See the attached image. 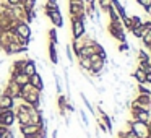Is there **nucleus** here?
Returning <instances> with one entry per match:
<instances>
[{"label": "nucleus", "instance_id": "obj_1", "mask_svg": "<svg viewBox=\"0 0 151 138\" xmlns=\"http://www.w3.org/2000/svg\"><path fill=\"white\" fill-rule=\"evenodd\" d=\"M107 31L115 41H119V42H127V33H125V28L122 24V21H109Z\"/></svg>", "mask_w": 151, "mask_h": 138}, {"label": "nucleus", "instance_id": "obj_2", "mask_svg": "<svg viewBox=\"0 0 151 138\" xmlns=\"http://www.w3.org/2000/svg\"><path fill=\"white\" fill-rule=\"evenodd\" d=\"M130 130L137 135L138 138H150V130H148V124L138 120H130Z\"/></svg>", "mask_w": 151, "mask_h": 138}, {"label": "nucleus", "instance_id": "obj_3", "mask_svg": "<svg viewBox=\"0 0 151 138\" xmlns=\"http://www.w3.org/2000/svg\"><path fill=\"white\" fill-rule=\"evenodd\" d=\"M13 33L20 37H24V39H29L33 36V29H31V24H28L26 21H18L13 26Z\"/></svg>", "mask_w": 151, "mask_h": 138}, {"label": "nucleus", "instance_id": "obj_4", "mask_svg": "<svg viewBox=\"0 0 151 138\" xmlns=\"http://www.w3.org/2000/svg\"><path fill=\"white\" fill-rule=\"evenodd\" d=\"M68 13L72 17H80L85 13V0H68Z\"/></svg>", "mask_w": 151, "mask_h": 138}, {"label": "nucleus", "instance_id": "obj_5", "mask_svg": "<svg viewBox=\"0 0 151 138\" xmlns=\"http://www.w3.org/2000/svg\"><path fill=\"white\" fill-rule=\"evenodd\" d=\"M86 34V23L81 20H78V18L72 17V36L73 39L75 37H81Z\"/></svg>", "mask_w": 151, "mask_h": 138}, {"label": "nucleus", "instance_id": "obj_6", "mask_svg": "<svg viewBox=\"0 0 151 138\" xmlns=\"http://www.w3.org/2000/svg\"><path fill=\"white\" fill-rule=\"evenodd\" d=\"M15 122H17V115H15V111H13V109L0 112V125H2V127L12 128Z\"/></svg>", "mask_w": 151, "mask_h": 138}, {"label": "nucleus", "instance_id": "obj_7", "mask_svg": "<svg viewBox=\"0 0 151 138\" xmlns=\"http://www.w3.org/2000/svg\"><path fill=\"white\" fill-rule=\"evenodd\" d=\"M46 17L50 20V23L54 24V28H62L63 26V17L60 13V10H44Z\"/></svg>", "mask_w": 151, "mask_h": 138}, {"label": "nucleus", "instance_id": "obj_8", "mask_svg": "<svg viewBox=\"0 0 151 138\" xmlns=\"http://www.w3.org/2000/svg\"><path fill=\"white\" fill-rule=\"evenodd\" d=\"M4 94H8L10 98H13L15 101H17V99H20V96H21V86H18L15 81L8 80L7 86L4 88Z\"/></svg>", "mask_w": 151, "mask_h": 138}, {"label": "nucleus", "instance_id": "obj_9", "mask_svg": "<svg viewBox=\"0 0 151 138\" xmlns=\"http://www.w3.org/2000/svg\"><path fill=\"white\" fill-rule=\"evenodd\" d=\"M42 130V124H26V125H20V133L23 137H29V135L39 133Z\"/></svg>", "mask_w": 151, "mask_h": 138}, {"label": "nucleus", "instance_id": "obj_10", "mask_svg": "<svg viewBox=\"0 0 151 138\" xmlns=\"http://www.w3.org/2000/svg\"><path fill=\"white\" fill-rule=\"evenodd\" d=\"M130 114H132V117H133V120L143 122V124H148V122L151 120V112H146V111H138V109L130 107Z\"/></svg>", "mask_w": 151, "mask_h": 138}, {"label": "nucleus", "instance_id": "obj_11", "mask_svg": "<svg viewBox=\"0 0 151 138\" xmlns=\"http://www.w3.org/2000/svg\"><path fill=\"white\" fill-rule=\"evenodd\" d=\"M4 52L7 54V55H15V54H21V52H28V47H24V46H21V44H18V42H10V44H7V47L4 49Z\"/></svg>", "mask_w": 151, "mask_h": 138}, {"label": "nucleus", "instance_id": "obj_12", "mask_svg": "<svg viewBox=\"0 0 151 138\" xmlns=\"http://www.w3.org/2000/svg\"><path fill=\"white\" fill-rule=\"evenodd\" d=\"M15 104H17V101H15L13 98H10L8 94L0 93V107H2V109H7V111L13 109V111H15Z\"/></svg>", "mask_w": 151, "mask_h": 138}, {"label": "nucleus", "instance_id": "obj_13", "mask_svg": "<svg viewBox=\"0 0 151 138\" xmlns=\"http://www.w3.org/2000/svg\"><path fill=\"white\" fill-rule=\"evenodd\" d=\"M10 80H12V81H15L18 86H23V85H26V83H29V76L24 75L23 72H13V73H10Z\"/></svg>", "mask_w": 151, "mask_h": 138}, {"label": "nucleus", "instance_id": "obj_14", "mask_svg": "<svg viewBox=\"0 0 151 138\" xmlns=\"http://www.w3.org/2000/svg\"><path fill=\"white\" fill-rule=\"evenodd\" d=\"M29 85L34 86V88H37L39 91H44V80H42V75H41L39 72H36L34 75L29 76Z\"/></svg>", "mask_w": 151, "mask_h": 138}, {"label": "nucleus", "instance_id": "obj_15", "mask_svg": "<svg viewBox=\"0 0 151 138\" xmlns=\"http://www.w3.org/2000/svg\"><path fill=\"white\" fill-rule=\"evenodd\" d=\"M70 47H72L73 54H75V55H78L80 50L85 47V41H83V36H81V37H75V39L70 42Z\"/></svg>", "mask_w": 151, "mask_h": 138}, {"label": "nucleus", "instance_id": "obj_16", "mask_svg": "<svg viewBox=\"0 0 151 138\" xmlns=\"http://www.w3.org/2000/svg\"><path fill=\"white\" fill-rule=\"evenodd\" d=\"M36 72H37V63L34 62V60L28 59L26 65H24V68H23V73H24V75H28V76H31V75H34Z\"/></svg>", "mask_w": 151, "mask_h": 138}, {"label": "nucleus", "instance_id": "obj_17", "mask_svg": "<svg viewBox=\"0 0 151 138\" xmlns=\"http://www.w3.org/2000/svg\"><path fill=\"white\" fill-rule=\"evenodd\" d=\"M26 62H28V59H18V60H15V62L12 63L10 73H13V72H23V68H24V65H26Z\"/></svg>", "mask_w": 151, "mask_h": 138}, {"label": "nucleus", "instance_id": "obj_18", "mask_svg": "<svg viewBox=\"0 0 151 138\" xmlns=\"http://www.w3.org/2000/svg\"><path fill=\"white\" fill-rule=\"evenodd\" d=\"M49 59H50V62H52L54 65L59 63V52H57L55 44H52V42H49Z\"/></svg>", "mask_w": 151, "mask_h": 138}, {"label": "nucleus", "instance_id": "obj_19", "mask_svg": "<svg viewBox=\"0 0 151 138\" xmlns=\"http://www.w3.org/2000/svg\"><path fill=\"white\" fill-rule=\"evenodd\" d=\"M78 67L83 72L88 73L89 68H91V60H89V57H78Z\"/></svg>", "mask_w": 151, "mask_h": 138}, {"label": "nucleus", "instance_id": "obj_20", "mask_svg": "<svg viewBox=\"0 0 151 138\" xmlns=\"http://www.w3.org/2000/svg\"><path fill=\"white\" fill-rule=\"evenodd\" d=\"M132 76H133V80L138 83V85H141V83H145V72L140 68V67H137V68L132 72Z\"/></svg>", "mask_w": 151, "mask_h": 138}, {"label": "nucleus", "instance_id": "obj_21", "mask_svg": "<svg viewBox=\"0 0 151 138\" xmlns=\"http://www.w3.org/2000/svg\"><path fill=\"white\" fill-rule=\"evenodd\" d=\"M130 33L133 34V37H137V39H141V36H143V34L146 33V29H145L143 23H141V24H138V26L132 28V29H130Z\"/></svg>", "mask_w": 151, "mask_h": 138}, {"label": "nucleus", "instance_id": "obj_22", "mask_svg": "<svg viewBox=\"0 0 151 138\" xmlns=\"http://www.w3.org/2000/svg\"><path fill=\"white\" fill-rule=\"evenodd\" d=\"M54 76V81H55V89H57V94H63V86H62V78H60L57 73H52Z\"/></svg>", "mask_w": 151, "mask_h": 138}, {"label": "nucleus", "instance_id": "obj_23", "mask_svg": "<svg viewBox=\"0 0 151 138\" xmlns=\"http://www.w3.org/2000/svg\"><path fill=\"white\" fill-rule=\"evenodd\" d=\"M47 36H49V42H52V44H59V36H57V29L55 28H50L49 31H47Z\"/></svg>", "mask_w": 151, "mask_h": 138}, {"label": "nucleus", "instance_id": "obj_24", "mask_svg": "<svg viewBox=\"0 0 151 138\" xmlns=\"http://www.w3.org/2000/svg\"><path fill=\"white\" fill-rule=\"evenodd\" d=\"M44 10H60L59 0H47L44 4Z\"/></svg>", "mask_w": 151, "mask_h": 138}, {"label": "nucleus", "instance_id": "obj_25", "mask_svg": "<svg viewBox=\"0 0 151 138\" xmlns=\"http://www.w3.org/2000/svg\"><path fill=\"white\" fill-rule=\"evenodd\" d=\"M150 60H151V54L148 50L145 49L138 50V62H150Z\"/></svg>", "mask_w": 151, "mask_h": 138}, {"label": "nucleus", "instance_id": "obj_26", "mask_svg": "<svg viewBox=\"0 0 151 138\" xmlns=\"http://www.w3.org/2000/svg\"><path fill=\"white\" fill-rule=\"evenodd\" d=\"M141 42H143V46L146 47H151V29H148L146 33L143 34V36H141Z\"/></svg>", "mask_w": 151, "mask_h": 138}, {"label": "nucleus", "instance_id": "obj_27", "mask_svg": "<svg viewBox=\"0 0 151 138\" xmlns=\"http://www.w3.org/2000/svg\"><path fill=\"white\" fill-rule=\"evenodd\" d=\"M106 13L109 15V20H111V21H120V17H119V13H117V12H115L112 7H109L107 10H106Z\"/></svg>", "mask_w": 151, "mask_h": 138}, {"label": "nucleus", "instance_id": "obj_28", "mask_svg": "<svg viewBox=\"0 0 151 138\" xmlns=\"http://www.w3.org/2000/svg\"><path fill=\"white\" fill-rule=\"evenodd\" d=\"M98 2V7H99V10H102L106 13V10H107L109 7H111V0H96Z\"/></svg>", "mask_w": 151, "mask_h": 138}, {"label": "nucleus", "instance_id": "obj_29", "mask_svg": "<svg viewBox=\"0 0 151 138\" xmlns=\"http://www.w3.org/2000/svg\"><path fill=\"white\" fill-rule=\"evenodd\" d=\"M65 55H67V60H68V63H73V50L72 47H70V44H67L65 46Z\"/></svg>", "mask_w": 151, "mask_h": 138}, {"label": "nucleus", "instance_id": "obj_30", "mask_svg": "<svg viewBox=\"0 0 151 138\" xmlns=\"http://www.w3.org/2000/svg\"><path fill=\"white\" fill-rule=\"evenodd\" d=\"M80 117H81V122H80V124H83V127H89L88 115H86V112L83 111V109H80Z\"/></svg>", "mask_w": 151, "mask_h": 138}, {"label": "nucleus", "instance_id": "obj_31", "mask_svg": "<svg viewBox=\"0 0 151 138\" xmlns=\"http://www.w3.org/2000/svg\"><path fill=\"white\" fill-rule=\"evenodd\" d=\"M137 4H138V5H140V7H141V8H143V10H145V12H146V10H148V8H150V7H151V0H137Z\"/></svg>", "mask_w": 151, "mask_h": 138}, {"label": "nucleus", "instance_id": "obj_32", "mask_svg": "<svg viewBox=\"0 0 151 138\" xmlns=\"http://www.w3.org/2000/svg\"><path fill=\"white\" fill-rule=\"evenodd\" d=\"M128 49H130V46H128L127 42H120V44H119V47H117L119 52H128Z\"/></svg>", "mask_w": 151, "mask_h": 138}, {"label": "nucleus", "instance_id": "obj_33", "mask_svg": "<svg viewBox=\"0 0 151 138\" xmlns=\"http://www.w3.org/2000/svg\"><path fill=\"white\" fill-rule=\"evenodd\" d=\"M8 7H15V5H21L23 4V0H7Z\"/></svg>", "mask_w": 151, "mask_h": 138}, {"label": "nucleus", "instance_id": "obj_34", "mask_svg": "<svg viewBox=\"0 0 151 138\" xmlns=\"http://www.w3.org/2000/svg\"><path fill=\"white\" fill-rule=\"evenodd\" d=\"M145 83H146V85L150 83L151 85V70L150 72H145Z\"/></svg>", "mask_w": 151, "mask_h": 138}, {"label": "nucleus", "instance_id": "obj_35", "mask_svg": "<svg viewBox=\"0 0 151 138\" xmlns=\"http://www.w3.org/2000/svg\"><path fill=\"white\" fill-rule=\"evenodd\" d=\"M4 138H17V133H15V132L10 128V130H8L7 133H5V137H4Z\"/></svg>", "mask_w": 151, "mask_h": 138}, {"label": "nucleus", "instance_id": "obj_36", "mask_svg": "<svg viewBox=\"0 0 151 138\" xmlns=\"http://www.w3.org/2000/svg\"><path fill=\"white\" fill-rule=\"evenodd\" d=\"M23 138H44V137H42V133H41V132H39V133L29 135V137H23Z\"/></svg>", "mask_w": 151, "mask_h": 138}, {"label": "nucleus", "instance_id": "obj_37", "mask_svg": "<svg viewBox=\"0 0 151 138\" xmlns=\"http://www.w3.org/2000/svg\"><path fill=\"white\" fill-rule=\"evenodd\" d=\"M52 138H59V130H57V128L52 130Z\"/></svg>", "mask_w": 151, "mask_h": 138}, {"label": "nucleus", "instance_id": "obj_38", "mask_svg": "<svg viewBox=\"0 0 151 138\" xmlns=\"http://www.w3.org/2000/svg\"><path fill=\"white\" fill-rule=\"evenodd\" d=\"M146 13H148V17L151 18V7H150V8H148V10H146Z\"/></svg>", "mask_w": 151, "mask_h": 138}]
</instances>
